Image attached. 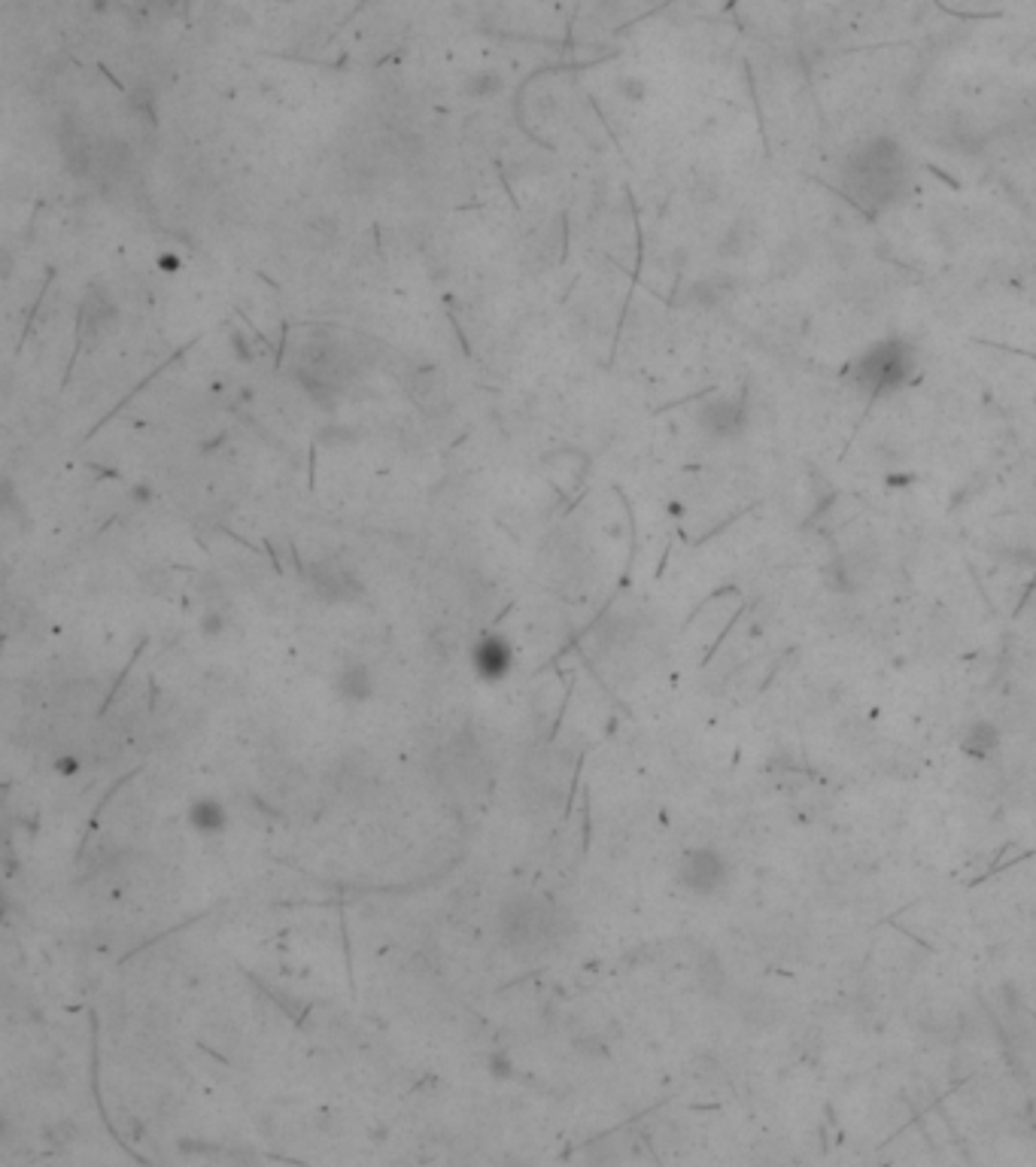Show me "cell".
Instances as JSON below:
<instances>
[{
    "label": "cell",
    "instance_id": "52a82bcc",
    "mask_svg": "<svg viewBox=\"0 0 1036 1167\" xmlns=\"http://www.w3.org/2000/svg\"><path fill=\"white\" fill-rule=\"evenodd\" d=\"M957 745H961V751L972 760H988L1000 751V745H1003V733H1000V726L994 721H972L967 730L961 733Z\"/></svg>",
    "mask_w": 1036,
    "mask_h": 1167
},
{
    "label": "cell",
    "instance_id": "7c38bea8",
    "mask_svg": "<svg viewBox=\"0 0 1036 1167\" xmlns=\"http://www.w3.org/2000/svg\"><path fill=\"white\" fill-rule=\"evenodd\" d=\"M52 770L58 775H65V779H73V775L80 772V760H76L73 754H58V757L52 760Z\"/></svg>",
    "mask_w": 1036,
    "mask_h": 1167
},
{
    "label": "cell",
    "instance_id": "30bf717a",
    "mask_svg": "<svg viewBox=\"0 0 1036 1167\" xmlns=\"http://www.w3.org/2000/svg\"><path fill=\"white\" fill-rule=\"evenodd\" d=\"M487 1071L495 1079H510L514 1076V1058L508 1052H489L487 1055Z\"/></svg>",
    "mask_w": 1036,
    "mask_h": 1167
},
{
    "label": "cell",
    "instance_id": "ba28073f",
    "mask_svg": "<svg viewBox=\"0 0 1036 1167\" xmlns=\"http://www.w3.org/2000/svg\"><path fill=\"white\" fill-rule=\"evenodd\" d=\"M334 785H338V791H344L347 796H362V794H368L377 781H374V772H368L362 760H344Z\"/></svg>",
    "mask_w": 1036,
    "mask_h": 1167
},
{
    "label": "cell",
    "instance_id": "7a4b0ae2",
    "mask_svg": "<svg viewBox=\"0 0 1036 1167\" xmlns=\"http://www.w3.org/2000/svg\"><path fill=\"white\" fill-rule=\"evenodd\" d=\"M675 879L690 897L709 900L724 894V887L733 879V866L726 861L724 851L711 848V845H696V848H687L681 855Z\"/></svg>",
    "mask_w": 1036,
    "mask_h": 1167
},
{
    "label": "cell",
    "instance_id": "277c9868",
    "mask_svg": "<svg viewBox=\"0 0 1036 1167\" xmlns=\"http://www.w3.org/2000/svg\"><path fill=\"white\" fill-rule=\"evenodd\" d=\"M332 690L341 703L347 705H365L371 703L377 690L374 669L365 660H344L332 675Z\"/></svg>",
    "mask_w": 1036,
    "mask_h": 1167
},
{
    "label": "cell",
    "instance_id": "9c48e42d",
    "mask_svg": "<svg viewBox=\"0 0 1036 1167\" xmlns=\"http://www.w3.org/2000/svg\"><path fill=\"white\" fill-rule=\"evenodd\" d=\"M198 633L204 635V639H222V635L228 633V614H226V608H219V605H207V611L201 614V620H198Z\"/></svg>",
    "mask_w": 1036,
    "mask_h": 1167
},
{
    "label": "cell",
    "instance_id": "6da1fadb",
    "mask_svg": "<svg viewBox=\"0 0 1036 1167\" xmlns=\"http://www.w3.org/2000/svg\"><path fill=\"white\" fill-rule=\"evenodd\" d=\"M563 921H559V910L548 903L544 897L535 894H517L508 897L505 906L499 910V936L502 946L514 955L532 957L550 952L559 940Z\"/></svg>",
    "mask_w": 1036,
    "mask_h": 1167
},
{
    "label": "cell",
    "instance_id": "3957f363",
    "mask_svg": "<svg viewBox=\"0 0 1036 1167\" xmlns=\"http://www.w3.org/2000/svg\"><path fill=\"white\" fill-rule=\"evenodd\" d=\"M311 587L323 603H353L362 596V581L341 560H323L311 565Z\"/></svg>",
    "mask_w": 1036,
    "mask_h": 1167
},
{
    "label": "cell",
    "instance_id": "8992f818",
    "mask_svg": "<svg viewBox=\"0 0 1036 1167\" xmlns=\"http://www.w3.org/2000/svg\"><path fill=\"white\" fill-rule=\"evenodd\" d=\"M186 821H188V827L195 830L198 836H219V833H226V827H228V812H226V806H222L216 796H198V800H192L188 802V809H186Z\"/></svg>",
    "mask_w": 1036,
    "mask_h": 1167
},
{
    "label": "cell",
    "instance_id": "5b68a950",
    "mask_svg": "<svg viewBox=\"0 0 1036 1167\" xmlns=\"http://www.w3.org/2000/svg\"><path fill=\"white\" fill-rule=\"evenodd\" d=\"M472 666L484 681L495 684L514 669V651L502 635H484L472 648Z\"/></svg>",
    "mask_w": 1036,
    "mask_h": 1167
},
{
    "label": "cell",
    "instance_id": "8fae6325",
    "mask_svg": "<svg viewBox=\"0 0 1036 1167\" xmlns=\"http://www.w3.org/2000/svg\"><path fill=\"white\" fill-rule=\"evenodd\" d=\"M495 88H499V76L495 73H478L472 82H468V92H472L474 97H487V95H493Z\"/></svg>",
    "mask_w": 1036,
    "mask_h": 1167
},
{
    "label": "cell",
    "instance_id": "4fadbf2b",
    "mask_svg": "<svg viewBox=\"0 0 1036 1167\" xmlns=\"http://www.w3.org/2000/svg\"><path fill=\"white\" fill-rule=\"evenodd\" d=\"M177 265H180V262H177V256H165V258H162V268H165V271H177Z\"/></svg>",
    "mask_w": 1036,
    "mask_h": 1167
}]
</instances>
